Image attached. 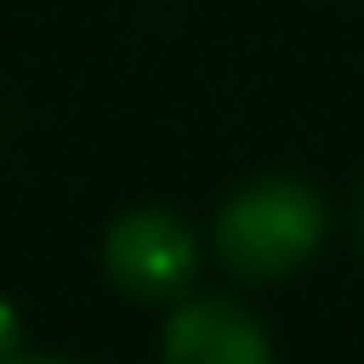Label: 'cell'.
Returning a JSON list of instances; mask_svg holds the SVG:
<instances>
[{"label":"cell","mask_w":364,"mask_h":364,"mask_svg":"<svg viewBox=\"0 0 364 364\" xmlns=\"http://www.w3.org/2000/svg\"><path fill=\"white\" fill-rule=\"evenodd\" d=\"M159 364H273L267 330L228 296H199L171 313Z\"/></svg>","instance_id":"3957f363"},{"label":"cell","mask_w":364,"mask_h":364,"mask_svg":"<svg viewBox=\"0 0 364 364\" xmlns=\"http://www.w3.org/2000/svg\"><path fill=\"white\" fill-rule=\"evenodd\" d=\"M102 267H108V279L125 296H136V301H171V296L188 290V279L199 267V239H193V228L176 210L136 205V210H125L108 228Z\"/></svg>","instance_id":"7a4b0ae2"},{"label":"cell","mask_w":364,"mask_h":364,"mask_svg":"<svg viewBox=\"0 0 364 364\" xmlns=\"http://www.w3.org/2000/svg\"><path fill=\"white\" fill-rule=\"evenodd\" d=\"M358 233H364V205H358Z\"/></svg>","instance_id":"8992f818"},{"label":"cell","mask_w":364,"mask_h":364,"mask_svg":"<svg viewBox=\"0 0 364 364\" xmlns=\"http://www.w3.org/2000/svg\"><path fill=\"white\" fill-rule=\"evenodd\" d=\"M324 239V205L296 176H262L239 188L216 216V256L239 279H284Z\"/></svg>","instance_id":"6da1fadb"},{"label":"cell","mask_w":364,"mask_h":364,"mask_svg":"<svg viewBox=\"0 0 364 364\" xmlns=\"http://www.w3.org/2000/svg\"><path fill=\"white\" fill-rule=\"evenodd\" d=\"M23 353V324H17V307L0 296V364H11Z\"/></svg>","instance_id":"277c9868"},{"label":"cell","mask_w":364,"mask_h":364,"mask_svg":"<svg viewBox=\"0 0 364 364\" xmlns=\"http://www.w3.org/2000/svg\"><path fill=\"white\" fill-rule=\"evenodd\" d=\"M11 364H68V358H23V353H17Z\"/></svg>","instance_id":"5b68a950"}]
</instances>
